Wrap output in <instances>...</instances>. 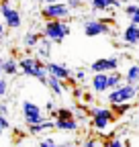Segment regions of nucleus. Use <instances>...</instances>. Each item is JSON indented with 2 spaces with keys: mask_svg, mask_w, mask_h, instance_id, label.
Segmentation results:
<instances>
[{
  "mask_svg": "<svg viewBox=\"0 0 139 147\" xmlns=\"http://www.w3.org/2000/svg\"><path fill=\"white\" fill-rule=\"evenodd\" d=\"M19 65H21V71L25 74V76L39 80L41 84H47V78H49L47 63H43L39 57H23L19 61Z\"/></svg>",
  "mask_w": 139,
  "mask_h": 147,
  "instance_id": "nucleus-1",
  "label": "nucleus"
},
{
  "mask_svg": "<svg viewBox=\"0 0 139 147\" xmlns=\"http://www.w3.org/2000/svg\"><path fill=\"white\" fill-rule=\"evenodd\" d=\"M88 117H90V125L96 131H107L109 125L117 119V115L113 113V108H102V106H94L88 110Z\"/></svg>",
  "mask_w": 139,
  "mask_h": 147,
  "instance_id": "nucleus-2",
  "label": "nucleus"
},
{
  "mask_svg": "<svg viewBox=\"0 0 139 147\" xmlns=\"http://www.w3.org/2000/svg\"><path fill=\"white\" fill-rule=\"evenodd\" d=\"M70 35V25L67 21H61V18H55V21H47L43 27V37L51 39L53 43H61L65 37Z\"/></svg>",
  "mask_w": 139,
  "mask_h": 147,
  "instance_id": "nucleus-3",
  "label": "nucleus"
},
{
  "mask_svg": "<svg viewBox=\"0 0 139 147\" xmlns=\"http://www.w3.org/2000/svg\"><path fill=\"white\" fill-rule=\"evenodd\" d=\"M137 94H139V86H133V84H127L125 82L123 86L111 90L109 94H107V100L111 104H123V102H131Z\"/></svg>",
  "mask_w": 139,
  "mask_h": 147,
  "instance_id": "nucleus-4",
  "label": "nucleus"
},
{
  "mask_svg": "<svg viewBox=\"0 0 139 147\" xmlns=\"http://www.w3.org/2000/svg\"><path fill=\"white\" fill-rule=\"evenodd\" d=\"M70 12H72V8L67 6V2H53V4H45L41 8V16L45 21H55V18L65 21Z\"/></svg>",
  "mask_w": 139,
  "mask_h": 147,
  "instance_id": "nucleus-5",
  "label": "nucleus"
},
{
  "mask_svg": "<svg viewBox=\"0 0 139 147\" xmlns=\"http://www.w3.org/2000/svg\"><path fill=\"white\" fill-rule=\"evenodd\" d=\"M0 14H2V18H4L2 23H4L8 29H19V27L23 25L21 12L16 10V8H12L8 0H0Z\"/></svg>",
  "mask_w": 139,
  "mask_h": 147,
  "instance_id": "nucleus-6",
  "label": "nucleus"
},
{
  "mask_svg": "<svg viewBox=\"0 0 139 147\" xmlns=\"http://www.w3.org/2000/svg\"><path fill=\"white\" fill-rule=\"evenodd\" d=\"M23 119H25L27 125H39V123H45L47 121V117L43 115L41 106H37L35 102H31V100H25L23 102Z\"/></svg>",
  "mask_w": 139,
  "mask_h": 147,
  "instance_id": "nucleus-7",
  "label": "nucleus"
},
{
  "mask_svg": "<svg viewBox=\"0 0 139 147\" xmlns=\"http://www.w3.org/2000/svg\"><path fill=\"white\" fill-rule=\"evenodd\" d=\"M109 33H111L109 23L100 21V18L84 21V35H86V37H98V35H109Z\"/></svg>",
  "mask_w": 139,
  "mask_h": 147,
  "instance_id": "nucleus-8",
  "label": "nucleus"
},
{
  "mask_svg": "<svg viewBox=\"0 0 139 147\" xmlns=\"http://www.w3.org/2000/svg\"><path fill=\"white\" fill-rule=\"evenodd\" d=\"M115 69H119V59L117 57H102V59H96L90 65L92 74H109V71H115Z\"/></svg>",
  "mask_w": 139,
  "mask_h": 147,
  "instance_id": "nucleus-9",
  "label": "nucleus"
},
{
  "mask_svg": "<svg viewBox=\"0 0 139 147\" xmlns=\"http://www.w3.org/2000/svg\"><path fill=\"white\" fill-rule=\"evenodd\" d=\"M90 88L96 94H104V92H111V80H109V74H92V80H90Z\"/></svg>",
  "mask_w": 139,
  "mask_h": 147,
  "instance_id": "nucleus-10",
  "label": "nucleus"
},
{
  "mask_svg": "<svg viewBox=\"0 0 139 147\" xmlns=\"http://www.w3.org/2000/svg\"><path fill=\"white\" fill-rule=\"evenodd\" d=\"M47 71H49V76H55L63 82H67L70 78H72V71H70V67L65 63H59V61H49L47 63Z\"/></svg>",
  "mask_w": 139,
  "mask_h": 147,
  "instance_id": "nucleus-11",
  "label": "nucleus"
},
{
  "mask_svg": "<svg viewBox=\"0 0 139 147\" xmlns=\"http://www.w3.org/2000/svg\"><path fill=\"white\" fill-rule=\"evenodd\" d=\"M123 43L125 45H139V25H135V23H129L125 29H123Z\"/></svg>",
  "mask_w": 139,
  "mask_h": 147,
  "instance_id": "nucleus-12",
  "label": "nucleus"
},
{
  "mask_svg": "<svg viewBox=\"0 0 139 147\" xmlns=\"http://www.w3.org/2000/svg\"><path fill=\"white\" fill-rule=\"evenodd\" d=\"M51 47H53V41L47 39V37H43V39L39 41V45L35 47L37 57H39V59H49V57H51Z\"/></svg>",
  "mask_w": 139,
  "mask_h": 147,
  "instance_id": "nucleus-13",
  "label": "nucleus"
},
{
  "mask_svg": "<svg viewBox=\"0 0 139 147\" xmlns=\"http://www.w3.org/2000/svg\"><path fill=\"white\" fill-rule=\"evenodd\" d=\"M117 6H121L117 0H90V8L94 12H107V10L117 8Z\"/></svg>",
  "mask_w": 139,
  "mask_h": 147,
  "instance_id": "nucleus-14",
  "label": "nucleus"
},
{
  "mask_svg": "<svg viewBox=\"0 0 139 147\" xmlns=\"http://www.w3.org/2000/svg\"><path fill=\"white\" fill-rule=\"evenodd\" d=\"M125 82L127 84H133V86H139V63H131L125 71Z\"/></svg>",
  "mask_w": 139,
  "mask_h": 147,
  "instance_id": "nucleus-15",
  "label": "nucleus"
},
{
  "mask_svg": "<svg viewBox=\"0 0 139 147\" xmlns=\"http://www.w3.org/2000/svg\"><path fill=\"white\" fill-rule=\"evenodd\" d=\"M45 86L53 92L55 96H61V94H63V80H59V78H55V76H49Z\"/></svg>",
  "mask_w": 139,
  "mask_h": 147,
  "instance_id": "nucleus-16",
  "label": "nucleus"
},
{
  "mask_svg": "<svg viewBox=\"0 0 139 147\" xmlns=\"http://www.w3.org/2000/svg\"><path fill=\"white\" fill-rule=\"evenodd\" d=\"M2 67H4V76H14V74H19V71H21L19 61H16V59H12V57L2 59Z\"/></svg>",
  "mask_w": 139,
  "mask_h": 147,
  "instance_id": "nucleus-17",
  "label": "nucleus"
},
{
  "mask_svg": "<svg viewBox=\"0 0 139 147\" xmlns=\"http://www.w3.org/2000/svg\"><path fill=\"white\" fill-rule=\"evenodd\" d=\"M41 39H43L41 33H33V31H31V33H27V35L23 37V45H25L27 49H35V47L39 45Z\"/></svg>",
  "mask_w": 139,
  "mask_h": 147,
  "instance_id": "nucleus-18",
  "label": "nucleus"
},
{
  "mask_svg": "<svg viewBox=\"0 0 139 147\" xmlns=\"http://www.w3.org/2000/svg\"><path fill=\"white\" fill-rule=\"evenodd\" d=\"M55 129H59V131H76L78 121L76 119H55Z\"/></svg>",
  "mask_w": 139,
  "mask_h": 147,
  "instance_id": "nucleus-19",
  "label": "nucleus"
},
{
  "mask_svg": "<svg viewBox=\"0 0 139 147\" xmlns=\"http://www.w3.org/2000/svg\"><path fill=\"white\" fill-rule=\"evenodd\" d=\"M29 127V133L37 135V133H43V131H49V129H55V121H45V123H39V125H27Z\"/></svg>",
  "mask_w": 139,
  "mask_h": 147,
  "instance_id": "nucleus-20",
  "label": "nucleus"
},
{
  "mask_svg": "<svg viewBox=\"0 0 139 147\" xmlns=\"http://www.w3.org/2000/svg\"><path fill=\"white\" fill-rule=\"evenodd\" d=\"M109 80H111V88H119V86H123V80H125V74H121L119 69L115 71H109Z\"/></svg>",
  "mask_w": 139,
  "mask_h": 147,
  "instance_id": "nucleus-21",
  "label": "nucleus"
},
{
  "mask_svg": "<svg viewBox=\"0 0 139 147\" xmlns=\"http://www.w3.org/2000/svg\"><path fill=\"white\" fill-rule=\"evenodd\" d=\"M53 119H76V113L72 108H57L55 113H51Z\"/></svg>",
  "mask_w": 139,
  "mask_h": 147,
  "instance_id": "nucleus-22",
  "label": "nucleus"
},
{
  "mask_svg": "<svg viewBox=\"0 0 139 147\" xmlns=\"http://www.w3.org/2000/svg\"><path fill=\"white\" fill-rule=\"evenodd\" d=\"M129 108H131V102H123V104H113V113L117 117H123L125 113H129Z\"/></svg>",
  "mask_w": 139,
  "mask_h": 147,
  "instance_id": "nucleus-23",
  "label": "nucleus"
},
{
  "mask_svg": "<svg viewBox=\"0 0 139 147\" xmlns=\"http://www.w3.org/2000/svg\"><path fill=\"white\" fill-rule=\"evenodd\" d=\"M125 143L121 141V139H109V141H104L100 147H123Z\"/></svg>",
  "mask_w": 139,
  "mask_h": 147,
  "instance_id": "nucleus-24",
  "label": "nucleus"
},
{
  "mask_svg": "<svg viewBox=\"0 0 139 147\" xmlns=\"http://www.w3.org/2000/svg\"><path fill=\"white\" fill-rule=\"evenodd\" d=\"M39 147H63V145H59V143H55L51 137H47V139H43L41 143H39Z\"/></svg>",
  "mask_w": 139,
  "mask_h": 147,
  "instance_id": "nucleus-25",
  "label": "nucleus"
},
{
  "mask_svg": "<svg viewBox=\"0 0 139 147\" xmlns=\"http://www.w3.org/2000/svg\"><path fill=\"white\" fill-rule=\"evenodd\" d=\"M6 92H8V82H6V78H0V98H2Z\"/></svg>",
  "mask_w": 139,
  "mask_h": 147,
  "instance_id": "nucleus-26",
  "label": "nucleus"
},
{
  "mask_svg": "<svg viewBox=\"0 0 139 147\" xmlns=\"http://www.w3.org/2000/svg\"><path fill=\"white\" fill-rule=\"evenodd\" d=\"M82 147H100V143L96 141V139H92V137H88L84 143H82Z\"/></svg>",
  "mask_w": 139,
  "mask_h": 147,
  "instance_id": "nucleus-27",
  "label": "nucleus"
},
{
  "mask_svg": "<svg viewBox=\"0 0 139 147\" xmlns=\"http://www.w3.org/2000/svg\"><path fill=\"white\" fill-rule=\"evenodd\" d=\"M137 8H139V4H127V6H125V14L131 18V16H133V12H135Z\"/></svg>",
  "mask_w": 139,
  "mask_h": 147,
  "instance_id": "nucleus-28",
  "label": "nucleus"
},
{
  "mask_svg": "<svg viewBox=\"0 0 139 147\" xmlns=\"http://www.w3.org/2000/svg\"><path fill=\"white\" fill-rule=\"evenodd\" d=\"M65 2H67V6L72 8V10H76V8L82 6V0H65Z\"/></svg>",
  "mask_w": 139,
  "mask_h": 147,
  "instance_id": "nucleus-29",
  "label": "nucleus"
},
{
  "mask_svg": "<svg viewBox=\"0 0 139 147\" xmlns=\"http://www.w3.org/2000/svg\"><path fill=\"white\" fill-rule=\"evenodd\" d=\"M74 78H76V82H84V80H86V71H84V69H78V71L74 74Z\"/></svg>",
  "mask_w": 139,
  "mask_h": 147,
  "instance_id": "nucleus-30",
  "label": "nucleus"
},
{
  "mask_svg": "<svg viewBox=\"0 0 139 147\" xmlns=\"http://www.w3.org/2000/svg\"><path fill=\"white\" fill-rule=\"evenodd\" d=\"M0 125H2L4 129H10V121H8L4 115H0Z\"/></svg>",
  "mask_w": 139,
  "mask_h": 147,
  "instance_id": "nucleus-31",
  "label": "nucleus"
},
{
  "mask_svg": "<svg viewBox=\"0 0 139 147\" xmlns=\"http://www.w3.org/2000/svg\"><path fill=\"white\" fill-rule=\"evenodd\" d=\"M0 115H4V117L8 115V104L6 102H0Z\"/></svg>",
  "mask_w": 139,
  "mask_h": 147,
  "instance_id": "nucleus-32",
  "label": "nucleus"
},
{
  "mask_svg": "<svg viewBox=\"0 0 139 147\" xmlns=\"http://www.w3.org/2000/svg\"><path fill=\"white\" fill-rule=\"evenodd\" d=\"M82 100H84V102H94V96L90 94V92H86V94L82 96Z\"/></svg>",
  "mask_w": 139,
  "mask_h": 147,
  "instance_id": "nucleus-33",
  "label": "nucleus"
},
{
  "mask_svg": "<svg viewBox=\"0 0 139 147\" xmlns=\"http://www.w3.org/2000/svg\"><path fill=\"white\" fill-rule=\"evenodd\" d=\"M131 23H135V25H139V8L133 12V16H131Z\"/></svg>",
  "mask_w": 139,
  "mask_h": 147,
  "instance_id": "nucleus-34",
  "label": "nucleus"
},
{
  "mask_svg": "<svg viewBox=\"0 0 139 147\" xmlns=\"http://www.w3.org/2000/svg\"><path fill=\"white\" fill-rule=\"evenodd\" d=\"M4 33H6V25H4V23H0V41L4 39Z\"/></svg>",
  "mask_w": 139,
  "mask_h": 147,
  "instance_id": "nucleus-35",
  "label": "nucleus"
},
{
  "mask_svg": "<svg viewBox=\"0 0 139 147\" xmlns=\"http://www.w3.org/2000/svg\"><path fill=\"white\" fill-rule=\"evenodd\" d=\"M47 110H49V113H55V102H53V100L47 102Z\"/></svg>",
  "mask_w": 139,
  "mask_h": 147,
  "instance_id": "nucleus-36",
  "label": "nucleus"
},
{
  "mask_svg": "<svg viewBox=\"0 0 139 147\" xmlns=\"http://www.w3.org/2000/svg\"><path fill=\"white\" fill-rule=\"evenodd\" d=\"M0 78H4V67H2V59H0Z\"/></svg>",
  "mask_w": 139,
  "mask_h": 147,
  "instance_id": "nucleus-37",
  "label": "nucleus"
},
{
  "mask_svg": "<svg viewBox=\"0 0 139 147\" xmlns=\"http://www.w3.org/2000/svg\"><path fill=\"white\" fill-rule=\"evenodd\" d=\"M47 4H53V2H61V0H45Z\"/></svg>",
  "mask_w": 139,
  "mask_h": 147,
  "instance_id": "nucleus-38",
  "label": "nucleus"
},
{
  "mask_svg": "<svg viewBox=\"0 0 139 147\" xmlns=\"http://www.w3.org/2000/svg\"><path fill=\"white\" fill-rule=\"evenodd\" d=\"M119 4H125V2H131V0H117Z\"/></svg>",
  "mask_w": 139,
  "mask_h": 147,
  "instance_id": "nucleus-39",
  "label": "nucleus"
},
{
  "mask_svg": "<svg viewBox=\"0 0 139 147\" xmlns=\"http://www.w3.org/2000/svg\"><path fill=\"white\" fill-rule=\"evenodd\" d=\"M2 131H4V127H2V125H0V135H2Z\"/></svg>",
  "mask_w": 139,
  "mask_h": 147,
  "instance_id": "nucleus-40",
  "label": "nucleus"
},
{
  "mask_svg": "<svg viewBox=\"0 0 139 147\" xmlns=\"http://www.w3.org/2000/svg\"><path fill=\"white\" fill-rule=\"evenodd\" d=\"M70 147H82V145H70Z\"/></svg>",
  "mask_w": 139,
  "mask_h": 147,
  "instance_id": "nucleus-41",
  "label": "nucleus"
}]
</instances>
